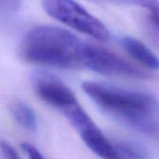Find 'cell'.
<instances>
[{"label":"cell","mask_w":159,"mask_h":159,"mask_svg":"<svg viewBox=\"0 0 159 159\" xmlns=\"http://www.w3.org/2000/svg\"><path fill=\"white\" fill-rule=\"evenodd\" d=\"M81 87L106 114L144 134L157 135L158 103L154 95L92 81Z\"/></svg>","instance_id":"6da1fadb"},{"label":"cell","mask_w":159,"mask_h":159,"mask_svg":"<svg viewBox=\"0 0 159 159\" xmlns=\"http://www.w3.org/2000/svg\"><path fill=\"white\" fill-rule=\"evenodd\" d=\"M89 43L71 32L41 25L30 30L20 45L21 57L28 62L61 69L83 68Z\"/></svg>","instance_id":"7a4b0ae2"},{"label":"cell","mask_w":159,"mask_h":159,"mask_svg":"<svg viewBox=\"0 0 159 159\" xmlns=\"http://www.w3.org/2000/svg\"><path fill=\"white\" fill-rule=\"evenodd\" d=\"M42 6L50 17L83 34L102 42L111 37L107 27L75 0H42Z\"/></svg>","instance_id":"3957f363"},{"label":"cell","mask_w":159,"mask_h":159,"mask_svg":"<svg viewBox=\"0 0 159 159\" xmlns=\"http://www.w3.org/2000/svg\"><path fill=\"white\" fill-rule=\"evenodd\" d=\"M83 68L104 75L125 76L143 79L148 74L125 59L102 47L89 44L86 52Z\"/></svg>","instance_id":"277c9868"},{"label":"cell","mask_w":159,"mask_h":159,"mask_svg":"<svg viewBox=\"0 0 159 159\" xmlns=\"http://www.w3.org/2000/svg\"><path fill=\"white\" fill-rule=\"evenodd\" d=\"M34 89L44 102L61 111L63 115L79 105L73 91L52 75L36 74L34 76Z\"/></svg>","instance_id":"5b68a950"},{"label":"cell","mask_w":159,"mask_h":159,"mask_svg":"<svg viewBox=\"0 0 159 159\" xmlns=\"http://www.w3.org/2000/svg\"><path fill=\"white\" fill-rule=\"evenodd\" d=\"M88 148L102 159L115 158L113 142H110L93 123L78 131Z\"/></svg>","instance_id":"8992f818"},{"label":"cell","mask_w":159,"mask_h":159,"mask_svg":"<svg viewBox=\"0 0 159 159\" xmlns=\"http://www.w3.org/2000/svg\"><path fill=\"white\" fill-rule=\"evenodd\" d=\"M120 42L124 49L139 62L149 69H158L159 62L157 57L143 43L130 36L122 37Z\"/></svg>","instance_id":"52a82bcc"},{"label":"cell","mask_w":159,"mask_h":159,"mask_svg":"<svg viewBox=\"0 0 159 159\" xmlns=\"http://www.w3.org/2000/svg\"><path fill=\"white\" fill-rule=\"evenodd\" d=\"M11 114L14 120L24 129L35 131L37 129V118L34 110L26 103L18 102L11 106Z\"/></svg>","instance_id":"ba28073f"},{"label":"cell","mask_w":159,"mask_h":159,"mask_svg":"<svg viewBox=\"0 0 159 159\" xmlns=\"http://www.w3.org/2000/svg\"><path fill=\"white\" fill-rule=\"evenodd\" d=\"M114 159H149L145 149L139 143L130 141H117L113 143Z\"/></svg>","instance_id":"9c48e42d"},{"label":"cell","mask_w":159,"mask_h":159,"mask_svg":"<svg viewBox=\"0 0 159 159\" xmlns=\"http://www.w3.org/2000/svg\"><path fill=\"white\" fill-rule=\"evenodd\" d=\"M21 149L26 154L28 159H45L42 154L34 145L28 143H21Z\"/></svg>","instance_id":"30bf717a"},{"label":"cell","mask_w":159,"mask_h":159,"mask_svg":"<svg viewBox=\"0 0 159 159\" xmlns=\"http://www.w3.org/2000/svg\"><path fill=\"white\" fill-rule=\"evenodd\" d=\"M1 150L5 159H20L17 151L7 143H1Z\"/></svg>","instance_id":"8fae6325"},{"label":"cell","mask_w":159,"mask_h":159,"mask_svg":"<svg viewBox=\"0 0 159 159\" xmlns=\"http://www.w3.org/2000/svg\"><path fill=\"white\" fill-rule=\"evenodd\" d=\"M14 1H15V0H0V2H1V3H4V4H7V3H10V4L12 3V4H13Z\"/></svg>","instance_id":"7c38bea8"}]
</instances>
